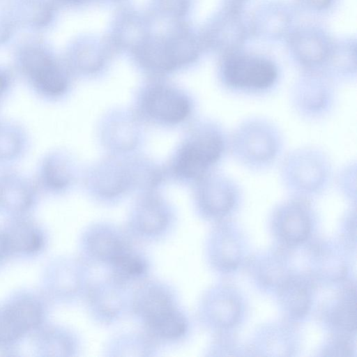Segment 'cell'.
I'll return each mask as SVG.
<instances>
[{
    "label": "cell",
    "mask_w": 357,
    "mask_h": 357,
    "mask_svg": "<svg viewBox=\"0 0 357 357\" xmlns=\"http://www.w3.org/2000/svg\"><path fill=\"white\" fill-rule=\"evenodd\" d=\"M31 138L19 121L0 117V169L13 167L27 154Z\"/></svg>",
    "instance_id": "14"
},
{
    "label": "cell",
    "mask_w": 357,
    "mask_h": 357,
    "mask_svg": "<svg viewBox=\"0 0 357 357\" xmlns=\"http://www.w3.org/2000/svg\"><path fill=\"white\" fill-rule=\"evenodd\" d=\"M157 337L176 340L181 337L186 330L184 317L176 308L147 326Z\"/></svg>",
    "instance_id": "22"
},
{
    "label": "cell",
    "mask_w": 357,
    "mask_h": 357,
    "mask_svg": "<svg viewBox=\"0 0 357 357\" xmlns=\"http://www.w3.org/2000/svg\"><path fill=\"white\" fill-rule=\"evenodd\" d=\"M229 133L217 121L196 123L176 151L171 162L173 174L195 183L215 171L229 153Z\"/></svg>",
    "instance_id": "1"
},
{
    "label": "cell",
    "mask_w": 357,
    "mask_h": 357,
    "mask_svg": "<svg viewBox=\"0 0 357 357\" xmlns=\"http://www.w3.org/2000/svg\"><path fill=\"white\" fill-rule=\"evenodd\" d=\"M111 264L114 269V279L120 283L138 278L146 270L145 261L133 253L130 248L118 257Z\"/></svg>",
    "instance_id": "21"
},
{
    "label": "cell",
    "mask_w": 357,
    "mask_h": 357,
    "mask_svg": "<svg viewBox=\"0 0 357 357\" xmlns=\"http://www.w3.org/2000/svg\"><path fill=\"white\" fill-rule=\"evenodd\" d=\"M139 103L145 116L165 125L185 121L193 109L192 101L185 92L166 84H155L142 89Z\"/></svg>",
    "instance_id": "6"
},
{
    "label": "cell",
    "mask_w": 357,
    "mask_h": 357,
    "mask_svg": "<svg viewBox=\"0 0 357 357\" xmlns=\"http://www.w3.org/2000/svg\"><path fill=\"white\" fill-rule=\"evenodd\" d=\"M280 301L284 309L294 317H302L309 308L310 298L305 284L298 279H289L282 284Z\"/></svg>",
    "instance_id": "19"
},
{
    "label": "cell",
    "mask_w": 357,
    "mask_h": 357,
    "mask_svg": "<svg viewBox=\"0 0 357 357\" xmlns=\"http://www.w3.org/2000/svg\"><path fill=\"white\" fill-rule=\"evenodd\" d=\"M168 210L158 197L146 196L137 205L134 220L137 228L145 234H157L168 222Z\"/></svg>",
    "instance_id": "16"
},
{
    "label": "cell",
    "mask_w": 357,
    "mask_h": 357,
    "mask_svg": "<svg viewBox=\"0 0 357 357\" xmlns=\"http://www.w3.org/2000/svg\"><path fill=\"white\" fill-rule=\"evenodd\" d=\"M284 135L278 126L261 116H250L239 122L229 137V153L239 165L253 172H262L280 159Z\"/></svg>",
    "instance_id": "2"
},
{
    "label": "cell",
    "mask_w": 357,
    "mask_h": 357,
    "mask_svg": "<svg viewBox=\"0 0 357 357\" xmlns=\"http://www.w3.org/2000/svg\"><path fill=\"white\" fill-rule=\"evenodd\" d=\"M133 307L146 326L175 309L168 291L158 284H146L139 289L135 296Z\"/></svg>",
    "instance_id": "15"
},
{
    "label": "cell",
    "mask_w": 357,
    "mask_h": 357,
    "mask_svg": "<svg viewBox=\"0 0 357 357\" xmlns=\"http://www.w3.org/2000/svg\"><path fill=\"white\" fill-rule=\"evenodd\" d=\"M18 70L30 90L46 102L61 100L70 91L66 70L47 50L26 47L17 57Z\"/></svg>",
    "instance_id": "4"
},
{
    "label": "cell",
    "mask_w": 357,
    "mask_h": 357,
    "mask_svg": "<svg viewBox=\"0 0 357 357\" xmlns=\"http://www.w3.org/2000/svg\"><path fill=\"white\" fill-rule=\"evenodd\" d=\"M9 252L6 238L3 232L0 233V260Z\"/></svg>",
    "instance_id": "28"
},
{
    "label": "cell",
    "mask_w": 357,
    "mask_h": 357,
    "mask_svg": "<svg viewBox=\"0 0 357 357\" xmlns=\"http://www.w3.org/2000/svg\"><path fill=\"white\" fill-rule=\"evenodd\" d=\"M87 245L94 257L109 264L129 249L122 238L107 228L93 230L88 237Z\"/></svg>",
    "instance_id": "17"
},
{
    "label": "cell",
    "mask_w": 357,
    "mask_h": 357,
    "mask_svg": "<svg viewBox=\"0 0 357 357\" xmlns=\"http://www.w3.org/2000/svg\"><path fill=\"white\" fill-rule=\"evenodd\" d=\"M195 183V199L200 211L213 218L231 213L241 196L239 183L231 176L214 171Z\"/></svg>",
    "instance_id": "7"
},
{
    "label": "cell",
    "mask_w": 357,
    "mask_h": 357,
    "mask_svg": "<svg viewBox=\"0 0 357 357\" xmlns=\"http://www.w3.org/2000/svg\"><path fill=\"white\" fill-rule=\"evenodd\" d=\"M291 108L301 119L307 121L321 120L333 110L336 103V89L319 78L303 79L289 91Z\"/></svg>",
    "instance_id": "8"
},
{
    "label": "cell",
    "mask_w": 357,
    "mask_h": 357,
    "mask_svg": "<svg viewBox=\"0 0 357 357\" xmlns=\"http://www.w3.org/2000/svg\"><path fill=\"white\" fill-rule=\"evenodd\" d=\"M87 183L100 197L113 198L121 195L135 184L139 185L136 160L123 162L110 158L97 165L87 175Z\"/></svg>",
    "instance_id": "10"
},
{
    "label": "cell",
    "mask_w": 357,
    "mask_h": 357,
    "mask_svg": "<svg viewBox=\"0 0 357 357\" xmlns=\"http://www.w3.org/2000/svg\"><path fill=\"white\" fill-rule=\"evenodd\" d=\"M349 347L345 340H338L327 351L334 353L333 356H347V352L349 351Z\"/></svg>",
    "instance_id": "27"
},
{
    "label": "cell",
    "mask_w": 357,
    "mask_h": 357,
    "mask_svg": "<svg viewBox=\"0 0 357 357\" xmlns=\"http://www.w3.org/2000/svg\"><path fill=\"white\" fill-rule=\"evenodd\" d=\"M307 1L310 5L320 8L326 6L329 3L330 0H307Z\"/></svg>",
    "instance_id": "29"
},
{
    "label": "cell",
    "mask_w": 357,
    "mask_h": 357,
    "mask_svg": "<svg viewBox=\"0 0 357 357\" xmlns=\"http://www.w3.org/2000/svg\"><path fill=\"white\" fill-rule=\"evenodd\" d=\"M355 290L349 289L335 310L333 321L340 328L351 332L356 328Z\"/></svg>",
    "instance_id": "24"
},
{
    "label": "cell",
    "mask_w": 357,
    "mask_h": 357,
    "mask_svg": "<svg viewBox=\"0 0 357 357\" xmlns=\"http://www.w3.org/2000/svg\"><path fill=\"white\" fill-rule=\"evenodd\" d=\"M41 319L38 304L28 300L17 301L0 312V344L15 340L35 328Z\"/></svg>",
    "instance_id": "13"
},
{
    "label": "cell",
    "mask_w": 357,
    "mask_h": 357,
    "mask_svg": "<svg viewBox=\"0 0 357 357\" xmlns=\"http://www.w3.org/2000/svg\"><path fill=\"white\" fill-rule=\"evenodd\" d=\"M34 178L8 167L0 169V211L18 214L36 203L39 192Z\"/></svg>",
    "instance_id": "11"
},
{
    "label": "cell",
    "mask_w": 357,
    "mask_h": 357,
    "mask_svg": "<svg viewBox=\"0 0 357 357\" xmlns=\"http://www.w3.org/2000/svg\"><path fill=\"white\" fill-rule=\"evenodd\" d=\"M211 313L213 320L219 326H229L234 324L238 318L239 306L233 298H219L213 301Z\"/></svg>",
    "instance_id": "25"
},
{
    "label": "cell",
    "mask_w": 357,
    "mask_h": 357,
    "mask_svg": "<svg viewBox=\"0 0 357 357\" xmlns=\"http://www.w3.org/2000/svg\"><path fill=\"white\" fill-rule=\"evenodd\" d=\"M13 86V77L10 72L0 66V105L8 96Z\"/></svg>",
    "instance_id": "26"
},
{
    "label": "cell",
    "mask_w": 357,
    "mask_h": 357,
    "mask_svg": "<svg viewBox=\"0 0 357 357\" xmlns=\"http://www.w3.org/2000/svg\"><path fill=\"white\" fill-rule=\"evenodd\" d=\"M333 169L328 154L314 146L289 151L279 168L281 183L289 192L302 197L323 192L331 183Z\"/></svg>",
    "instance_id": "3"
},
{
    "label": "cell",
    "mask_w": 357,
    "mask_h": 357,
    "mask_svg": "<svg viewBox=\"0 0 357 357\" xmlns=\"http://www.w3.org/2000/svg\"><path fill=\"white\" fill-rule=\"evenodd\" d=\"M220 81L225 90L238 95L261 96L274 90L279 73L271 61L259 56L233 55L220 69Z\"/></svg>",
    "instance_id": "5"
},
{
    "label": "cell",
    "mask_w": 357,
    "mask_h": 357,
    "mask_svg": "<svg viewBox=\"0 0 357 357\" xmlns=\"http://www.w3.org/2000/svg\"><path fill=\"white\" fill-rule=\"evenodd\" d=\"M312 36L300 38L297 47H295L296 55L298 61L309 67L314 66L323 61L326 56V50L320 41Z\"/></svg>",
    "instance_id": "23"
},
{
    "label": "cell",
    "mask_w": 357,
    "mask_h": 357,
    "mask_svg": "<svg viewBox=\"0 0 357 357\" xmlns=\"http://www.w3.org/2000/svg\"><path fill=\"white\" fill-rule=\"evenodd\" d=\"M136 121L132 116L116 117L108 122L104 137L112 149L126 151L133 149L138 140V130Z\"/></svg>",
    "instance_id": "18"
},
{
    "label": "cell",
    "mask_w": 357,
    "mask_h": 357,
    "mask_svg": "<svg viewBox=\"0 0 357 357\" xmlns=\"http://www.w3.org/2000/svg\"><path fill=\"white\" fill-rule=\"evenodd\" d=\"M25 221H17L8 231H3L9 252H34L42 245L40 234Z\"/></svg>",
    "instance_id": "20"
},
{
    "label": "cell",
    "mask_w": 357,
    "mask_h": 357,
    "mask_svg": "<svg viewBox=\"0 0 357 357\" xmlns=\"http://www.w3.org/2000/svg\"><path fill=\"white\" fill-rule=\"evenodd\" d=\"M77 176V164L73 156L65 150L53 149L39 160L34 180L40 191L59 194L71 188Z\"/></svg>",
    "instance_id": "9"
},
{
    "label": "cell",
    "mask_w": 357,
    "mask_h": 357,
    "mask_svg": "<svg viewBox=\"0 0 357 357\" xmlns=\"http://www.w3.org/2000/svg\"><path fill=\"white\" fill-rule=\"evenodd\" d=\"M275 221L281 237L286 242L301 243L307 238L310 230L309 205L301 199L288 200L276 209Z\"/></svg>",
    "instance_id": "12"
}]
</instances>
